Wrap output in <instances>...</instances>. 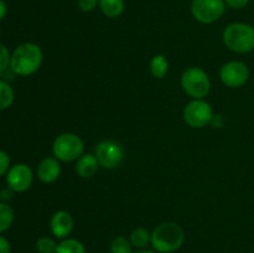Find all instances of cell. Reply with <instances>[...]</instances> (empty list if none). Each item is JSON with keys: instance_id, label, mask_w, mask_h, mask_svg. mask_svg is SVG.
Here are the masks:
<instances>
[{"instance_id": "1", "label": "cell", "mask_w": 254, "mask_h": 253, "mask_svg": "<svg viewBox=\"0 0 254 253\" xmlns=\"http://www.w3.org/2000/svg\"><path fill=\"white\" fill-rule=\"evenodd\" d=\"M42 51L36 44L25 42L17 46L11 55L10 69L19 76H30L40 68Z\"/></svg>"}, {"instance_id": "2", "label": "cell", "mask_w": 254, "mask_h": 253, "mask_svg": "<svg viewBox=\"0 0 254 253\" xmlns=\"http://www.w3.org/2000/svg\"><path fill=\"white\" fill-rule=\"evenodd\" d=\"M185 240L183 228L174 222H164L151 233V245L160 253H171L181 247Z\"/></svg>"}, {"instance_id": "3", "label": "cell", "mask_w": 254, "mask_h": 253, "mask_svg": "<svg viewBox=\"0 0 254 253\" xmlns=\"http://www.w3.org/2000/svg\"><path fill=\"white\" fill-rule=\"evenodd\" d=\"M222 39L231 51L247 54L254 50V27L245 22H233L223 30Z\"/></svg>"}, {"instance_id": "4", "label": "cell", "mask_w": 254, "mask_h": 253, "mask_svg": "<svg viewBox=\"0 0 254 253\" xmlns=\"http://www.w3.org/2000/svg\"><path fill=\"white\" fill-rule=\"evenodd\" d=\"M84 151V144L78 135L72 133H64L57 136L52 144L54 156L60 161L78 160Z\"/></svg>"}, {"instance_id": "5", "label": "cell", "mask_w": 254, "mask_h": 253, "mask_svg": "<svg viewBox=\"0 0 254 253\" xmlns=\"http://www.w3.org/2000/svg\"><path fill=\"white\" fill-rule=\"evenodd\" d=\"M183 89L195 99H202L210 93L211 81L208 74L198 67L188 68L181 76Z\"/></svg>"}, {"instance_id": "6", "label": "cell", "mask_w": 254, "mask_h": 253, "mask_svg": "<svg viewBox=\"0 0 254 253\" xmlns=\"http://www.w3.org/2000/svg\"><path fill=\"white\" fill-rule=\"evenodd\" d=\"M225 0H193L191 12L197 21L212 24L225 14Z\"/></svg>"}, {"instance_id": "7", "label": "cell", "mask_w": 254, "mask_h": 253, "mask_svg": "<svg viewBox=\"0 0 254 253\" xmlns=\"http://www.w3.org/2000/svg\"><path fill=\"white\" fill-rule=\"evenodd\" d=\"M213 117L212 107L203 99H193L184 109V121L191 128H202L210 124Z\"/></svg>"}, {"instance_id": "8", "label": "cell", "mask_w": 254, "mask_h": 253, "mask_svg": "<svg viewBox=\"0 0 254 253\" xmlns=\"http://www.w3.org/2000/svg\"><path fill=\"white\" fill-rule=\"evenodd\" d=\"M221 81L231 88L242 87L250 78V68L241 61H230L225 63L220 72Z\"/></svg>"}, {"instance_id": "9", "label": "cell", "mask_w": 254, "mask_h": 253, "mask_svg": "<svg viewBox=\"0 0 254 253\" xmlns=\"http://www.w3.org/2000/svg\"><path fill=\"white\" fill-rule=\"evenodd\" d=\"M96 156L99 165L106 169H113L123 160L124 150L117 141L104 140L96 146Z\"/></svg>"}, {"instance_id": "10", "label": "cell", "mask_w": 254, "mask_h": 253, "mask_svg": "<svg viewBox=\"0 0 254 253\" xmlns=\"http://www.w3.org/2000/svg\"><path fill=\"white\" fill-rule=\"evenodd\" d=\"M34 175L32 170L26 164H16L11 166L7 171V185L11 188L15 192H24L31 186Z\"/></svg>"}, {"instance_id": "11", "label": "cell", "mask_w": 254, "mask_h": 253, "mask_svg": "<svg viewBox=\"0 0 254 253\" xmlns=\"http://www.w3.org/2000/svg\"><path fill=\"white\" fill-rule=\"evenodd\" d=\"M73 217L67 211H57L50 221V228L57 238H66L73 230Z\"/></svg>"}, {"instance_id": "12", "label": "cell", "mask_w": 254, "mask_h": 253, "mask_svg": "<svg viewBox=\"0 0 254 253\" xmlns=\"http://www.w3.org/2000/svg\"><path fill=\"white\" fill-rule=\"evenodd\" d=\"M60 173H61V168L56 158H45L37 166V176L40 180L46 184L56 181Z\"/></svg>"}, {"instance_id": "13", "label": "cell", "mask_w": 254, "mask_h": 253, "mask_svg": "<svg viewBox=\"0 0 254 253\" xmlns=\"http://www.w3.org/2000/svg\"><path fill=\"white\" fill-rule=\"evenodd\" d=\"M98 165L99 163L96 155L86 154V155H82L81 158L77 160L76 171L81 178L89 179L97 173V170H98Z\"/></svg>"}, {"instance_id": "14", "label": "cell", "mask_w": 254, "mask_h": 253, "mask_svg": "<svg viewBox=\"0 0 254 253\" xmlns=\"http://www.w3.org/2000/svg\"><path fill=\"white\" fill-rule=\"evenodd\" d=\"M99 9L107 17H118L124 11L123 0H99Z\"/></svg>"}, {"instance_id": "15", "label": "cell", "mask_w": 254, "mask_h": 253, "mask_svg": "<svg viewBox=\"0 0 254 253\" xmlns=\"http://www.w3.org/2000/svg\"><path fill=\"white\" fill-rule=\"evenodd\" d=\"M169 62L164 55H155L150 62V72L155 78H163L168 73Z\"/></svg>"}, {"instance_id": "16", "label": "cell", "mask_w": 254, "mask_h": 253, "mask_svg": "<svg viewBox=\"0 0 254 253\" xmlns=\"http://www.w3.org/2000/svg\"><path fill=\"white\" fill-rule=\"evenodd\" d=\"M55 253H87L83 243L74 238H67L57 245Z\"/></svg>"}, {"instance_id": "17", "label": "cell", "mask_w": 254, "mask_h": 253, "mask_svg": "<svg viewBox=\"0 0 254 253\" xmlns=\"http://www.w3.org/2000/svg\"><path fill=\"white\" fill-rule=\"evenodd\" d=\"M14 218V210L7 203L0 202V233L5 232L11 227Z\"/></svg>"}, {"instance_id": "18", "label": "cell", "mask_w": 254, "mask_h": 253, "mask_svg": "<svg viewBox=\"0 0 254 253\" xmlns=\"http://www.w3.org/2000/svg\"><path fill=\"white\" fill-rule=\"evenodd\" d=\"M15 98L14 89L9 83L0 79V111L9 108Z\"/></svg>"}, {"instance_id": "19", "label": "cell", "mask_w": 254, "mask_h": 253, "mask_svg": "<svg viewBox=\"0 0 254 253\" xmlns=\"http://www.w3.org/2000/svg\"><path fill=\"white\" fill-rule=\"evenodd\" d=\"M131 245L138 248H144L148 246L149 242H151V235L146 228L139 227L134 230L130 235Z\"/></svg>"}, {"instance_id": "20", "label": "cell", "mask_w": 254, "mask_h": 253, "mask_svg": "<svg viewBox=\"0 0 254 253\" xmlns=\"http://www.w3.org/2000/svg\"><path fill=\"white\" fill-rule=\"evenodd\" d=\"M111 253H133L131 242L124 236H118L111 242Z\"/></svg>"}, {"instance_id": "21", "label": "cell", "mask_w": 254, "mask_h": 253, "mask_svg": "<svg viewBox=\"0 0 254 253\" xmlns=\"http://www.w3.org/2000/svg\"><path fill=\"white\" fill-rule=\"evenodd\" d=\"M57 243L50 237H41L36 241V250L39 253H55Z\"/></svg>"}, {"instance_id": "22", "label": "cell", "mask_w": 254, "mask_h": 253, "mask_svg": "<svg viewBox=\"0 0 254 253\" xmlns=\"http://www.w3.org/2000/svg\"><path fill=\"white\" fill-rule=\"evenodd\" d=\"M10 61H11V55H10L9 50L4 44L0 42V72L9 68Z\"/></svg>"}, {"instance_id": "23", "label": "cell", "mask_w": 254, "mask_h": 253, "mask_svg": "<svg viewBox=\"0 0 254 253\" xmlns=\"http://www.w3.org/2000/svg\"><path fill=\"white\" fill-rule=\"evenodd\" d=\"M99 5V0H78V7L83 12H91Z\"/></svg>"}, {"instance_id": "24", "label": "cell", "mask_w": 254, "mask_h": 253, "mask_svg": "<svg viewBox=\"0 0 254 253\" xmlns=\"http://www.w3.org/2000/svg\"><path fill=\"white\" fill-rule=\"evenodd\" d=\"M10 166V156L5 151L0 150V176L4 175Z\"/></svg>"}, {"instance_id": "25", "label": "cell", "mask_w": 254, "mask_h": 253, "mask_svg": "<svg viewBox=\"0 0 254 253\" xmlns=\"http://www.w3.org/2000/svg\"><path fill=\"white\" fill-rule=\"evenodd\" d=\"M250 2V0H225L226 6H228L230 9L233 10H241L243 7H246Z\"/></svg>"}, {"instance_id": "26", "label": "cell", "mask_w": 254, "mask_h": 253, "mask_svg": "<svg viewBox=\"0 0 254 253\" xmlns=\"http://www.w3.org/2000/svg\"><path fill=\"white\" fill-rule=\"evenodd\" d=\"M210 124L213 128H222L225 126V118H223L222 114H213Z\"/></svg>"}, {"instance_id": "27", "label": "cell", "mask_w": 254, "mask_h": 253, "mask_svg": "<svg viewBox=\"0 0 254 253\" xmlns=\"http://www.w3.org/2000/svg\"><path fill=\"white\" fill-rule=\"evenodd\" d=\"M11 251V246L7 238L0 236V253H10Z\"/></svg>"}, {"instance_id": "28", "label": "cell", "mask_w": 254, "mask_h": 253, "mask_svg": "<svg viewBox=\"0 0 254 253\" xmlns=\"http://www.w3.org/2000/svg\"><path fill=\"white\" fill-rule=\"evenodd\" d=\"M12 192H14V190H12L11 188H7V189H5V190H2L1 191V200H4V201L10 200L12 196Z\"/></svg>"}, {"instance_id": "29", "label": "cell", "mask_w": 254, "mask_h": 253, "mask_svg": "<svg viewBox=\"0 0 254 253\" xmlns=\"http://www.w3.org/2000/svg\"><path fill=\"white\" fill-rule=\"evenodd\" d=\"M6 14H7L6 4H5V1L0 0V20L4 19V17L6 16Z\"/></svg>"}, {"instance_id": "30", "label": "cell", "mask_w": 254, "mask_h": 253, "mask_svg": "<svg viewBox=\"0 0 254 253\" xmlns=\"http://www.w3.org/2000/svg\"><path fill=\"white\" fill-rule=\"evenodd\" d=\"M134 253H156V252H154V251H150V250H145V248H141V250L136 251V252Z\"/></svg>"}]
</instances>
